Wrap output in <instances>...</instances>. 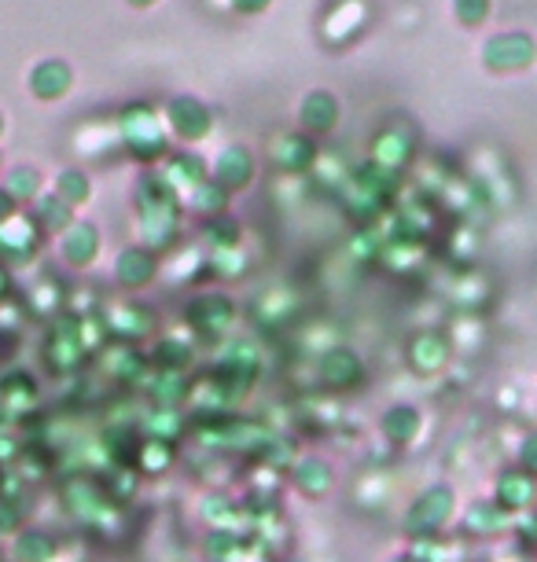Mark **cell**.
Masks as SVG:
<instances>
[{
    "label": "cell",
    "instance_id": "3957f363",
    "mask_svg": "<svg viewBox=\"0 0 537 562\" xmlns=\"http://www.w3.org/2000/svg\"><path fill=\"white\" fill-rule=\"evenodd\" d=\"M493 504H501L508 515H519L534 504V478L530 471H504L501 482H497V493H493Z\"/></svg>",
    "mask_w": 537,
    "mask_h": 562
},
{
    "label": "cell",
    "instance_id": "277c9868",
    "mask_svg": "<svg viewBox=\"0 0 537 562\" xmlns=\"http://www.w3.org/2000/svg\"><path fill=\"white\" fill-rule=\"evenodd\" d=\"M512 522H515V515H508L501 504H493V500H490V504H475V507H471L460 526H464V533H468V537H497V533H508V529H512Z\"/></svg>",
    "mask_w": 537,
    "mask_h": 562
},
{
    "label": "cell",
    "instance_id": "6da1fadb",
    "mask_svg": "<svg viewBox=\"0 0 537 562\" xmlns=\"http://www.w3.org/2000/svg\"><path fill=\"white\" fill-rule=\"evenodd\" d=\"M453 515H457V493H453V485H431V489H423L409 504L405 518H401V529H405L409 540H427V537H438L453 522Z\"/></svg>",
    "mask_w": 537,
    "mask_h": 562
},
{
    "label": "cell",
    "instance_id": "9c48e42d",
    "mask_svg": "<svg viewBox=\"0 0 537 562\" xmlns=\"http://www.w3.org/2000/svg\"><path fill=\"white\" fill-rule=\"evenodd\" d=\"M442 357H446V346L438 342V338H420L416 342V349H412V360H416V368L431 371L442 364Z\"/></svg>",
    "mask_w": 537,
    "mask_h": 562
},
{
    "label": "cell",
    "instance_id": "52a82bcc",
    "mask_svg": "<svg viewBox=\"0 0 537 562\" xmlns=\"http://www.w3.org/2000/svg\"><path fill=\"white\" fill-rule=\"evenodd\" d=\"M243 537L229 526H214V533L206 537V559L210 562H229L232 555H240Z\"/></svg>",
    "mask_w": 537,
    "mask_h": 562
},
{
    "label": "cell",
    "instance_id": "7a4b0ae2",
    "mask_svg": "<svg viewBox=\"0 0 537 562\" xmlns=\"http://www.w3.org/2000/svg\"><path fill=\"white\" fill-rule=\"evenodd\" d=\"M63 500H67L70 515L85 522V526H103L115 518V500L103 493V485L85 482V478H74V482L63 489Z\"/></svg>",
    "mask_w": 537,
    "mask_h": 562
},
{
    "label": "cell",
    "instance_id": "4fadbf2b",
    "mask_svg": "<svg viewBox=\"0 0 537 562\" xmlns=\"http://www.w3.org/2000/svg\"><path fill=\"white\" fill-rule=\"evenodd\" d=\"M390 562H416L412 555H398V559H390Z\"/></svg>",
    "mask_w": 537,
    "mask_h": 562
},
{
    "label": "cell",
    "instance_id": "ba28073f",
    "mask_svg": "<svg viewBox=\"0 0 537 562\" xmlns=\"http://www.w3.org/2000/svg\"><path fill=\"white\" fill-rule=\"evenodd\" d=\"M387 434L405 445V441H412L416 434H420V416H416L412 408H394V412L387 416Z\"/></svg>",
    "mask_w": 537,
    "mask_h": 562
},
{
    "label": "cell",
    "instance_id": "8992f818",
    "mask_svg": "<svg viewBox=\"0 0 537 562\" xmlns=\"http://www.w3.org/2000/svg\"><path fill=\"white\" fill-rule=\"evenodd\" d=\"M295 485L302 496H324L328 489H332V467L324 460H302L295 467Z\"/></svg>",
    "mask_w": 537,
    "mask_h": 562
},
{
    "label": "cell",
    "instance_id": "5b68a950",
    "mask_svg": "<svg viewBox=\"0 0 537 562\" xmlns=\"http://www.w3.org/2000/svg\"><path fill=\"white\" fill-rule=\"evenodd\" d=\"M12 555L15 562H52L56 559V540L48 537L45 529L19 526L12 540Z\"/></svg>",
    "mask_w": 537,
    "mask_h": 562
},
{
    "label": "cell",
    "instance_id": "8fae6325",
    "mask_svg": "<svg viewBox=\"0 0 537 562\" xmlns=\"http://www.w3.org/2000/svg\"><path fill=\"white\" fill-rule=\"evenodd\" d=\"M170 449H166V445H144V449H140V467H144V471H155V474H162L166 471V467H170Z\"/></svg>",
    "mask_w": 537,
    "mask_h": 562
},
{
    "label": "cell",
    "instance_id": "7c38bea8",
    "mask_svg": "<svg viewBox=\"0 0 537 562\" xmlns=\"http://www.w3.org/2000/svg\"><path fill=\"white\" fill-rule=\"evenodd\" d=\"M19 526H23L19 507H15V504H0V533H15Z\"/></svg>",
    "mask_w": 537,
    "mask_h": 562
},
{
    "label": "cell",
    "instance_id": "30bf717a",
    "mask_svg": "<svg viewBox=\"0 0 537 562\" xmlns=\"http://www.w3.org/2000/svg\"><path fill=\"white\" fill-rule=\"evenodd\" d=\"M328 379H332L335 386H346V383H354V375H357V364L350 353H335V357H328Z\"/></svg>",
    "mask_w": 537,
    "mask_h": 562
}]
</instances>
